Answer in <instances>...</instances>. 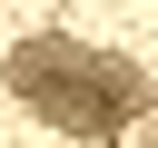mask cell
Listing matches in <instances>:
<instances>
[{"label": "cell", "mask_w": 158, "mask_h": 148, "mask_svg": "<svg viewBox=\"0 0 158 148\" xmlns=\"http://www.w3.org/2000/svg\"><path fill=\"white\" fill-rule=\"evenodd\" d=\"M0 79H10L49 128H69V138H128V128L148 118V69H138V59H118V49L59 39V30L20 39V49L0 59Z\"/></svg>", "instance_id": "obj_1"}]
</instances>
